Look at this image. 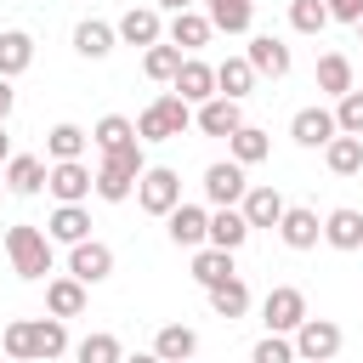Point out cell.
Returning <instances> with one entry per match:
<instances>
[{
  "instance_id": "obj_42",
  "label": "cell",
  "mask_w": 363,
  "mask_h": 363,
  "mask_svg": "<svg viewBox=\"0 0 363 363\" xmlns=\"http://www.w3.org/2000/svg\"><path fill=\"white\" fill-rule=\"evenodd\" d=\"M329 6V23H357L363 17V0H323Z\"/></svg>"
},
{
  "instance_id": "obj_39",
  "label": "cell",
  "mask_w": 363,
  "mask_h": 363,
  "mask_svg": "<svg viewBox=\"0 0 363 363\" xmlns=\"http://www.w3.org/2000/svg\"><path fill=\"white\" fill-rule=\"evenodd\" d=\"M289 28L295 34H323L329 28V6L323 0H289Z\"/></svg>"
},
{
  "instance_id": "obj_44",
  "label": "cell",
  "mask_w": 363,
  "mask_h": 363,
  "mask_svg": "<svg viewBox=\"0 0 363 363\" xmlns=\"http://www.w3.org/2000/svg\"><path fill=\"white\" fill-rule=\"evenodd\" d=\"M153 6H159V11H170V17H176V11H187V6H193V0H153Z\"/></svg>"
},
{
  "instance_id": "obj_5",
  "label": "cell",
  "mask_w": 363,
  "mask_h": 363,
  "mask_svg": "<svg viewBox=\"0 0 363 363\" xmlns=\"http://www.w3.org/2000/svg\"><path fill=\"white\" fill-rule=\"evenodd\" d=\"M136 204H142L147 216H170V210L182 204V176H176L170 164H147V170L136 176Z\"/></svg>"
},
{
  "instance_id": "obj_30",
  "label": "cell",
  "mask_w": 363,
  "mask_h": 363,
  "mask_svg": "<svg viewBox=\"0 0 363 363\" xmlns=\"http://www.w3.org/2000/svg\"><path fill=\"white\" fill-rule=\"evenodd\" d=\"M255 91V68L244 62V57H227V62H216V96H233V102H244Z\"/></svg>"
},
{
  "instance_id": "obj_33",
  "label": "cell",
  "mask_w": 363,
  "mask_h": 363,
  "mask_svg": "<svg viewBox=\"0 0 363 363\" xmlns=\"http://www.w3.org/2000/svg\"><path fill=\"white\" fill-rule=\"evenodd\" d=\"M85 142H91V130H79L74 119H62V125L45 130V153H51V164H57V159H85Z\"/></svg>"
},
{
  "instance_id": "obj_4",
  "label": "cell",
  "mask_w": 363,
  "mask_h": 363,
  "mask_svg": "<svg viewBox=\"0 0 363 363\" xmlns=\"http://www.w3.org/2000/svg\"><path fill=\"white\" fill-rule=\"evenodd\" d=\"M187 125H193V108L176 91H164L136 113V142H170V136H187Z\"/></svg>"
},
{
  "instance_id": "obj_9",
  "label": "cell",
  "mask_w": 363,
  "mask_h": 363,
  "mask_svg": "<svg viewBox=\"0 0 363 363\" xmlns=\"http://www.w3.org/2000/svg\"><path fill=\"white\" fill-rule=\"evenodd\" d=\"M113 272V250L102 244V238H79V244H68V278H79L85 289L91 284H102Z\"/></svg>"
},
{
  "instance_id": "obj_12",
  "label": "cell",
  "mask_w": 363,
  "mask_h": 363,
  "mask_svg": "<svg viewBox=\"0 0 363 363\" xmlns=\"http://www.w3.org/2000/svg\"><path fill=\"white\" fill-rule=\"evenodd\" d=\"M244 62L255 68V79H261V74H267V79H284L295 57H289V45H284L278 34H255V40L244 45Z\"/></svg>"
},
{
  "instance_id": "obj_41",
  "label": "cell",
  "mask_w": 363,
  "mask_h": 363,
  "mask_svg": "<svg viewBox=\"0 0 363 363\" xmlns=\"http://www.w3.org/2000/svg\"><path fill=\"white\" fill-rule=\"evenodd\" d=\"M250 363H295L289 335H261V340H255V352H250Z\"/></svg>"
},
{
  "instance_id": "obj_29",
  "label": "cell",
  "mask_w": 363,
  "mask_h": 363,
  "mask_svg": "<svg viewBox=\"0 0 363 363\" xmlns=\"http://www.w3.org/2000/svg\"><path fill=\"white\" fill-rule=\"evenodd\" d=\"M45 312L62 318V323L79 318V312H85V284H79V278H51V284H45Z\"/></svg>"
},
{
  "instance_id": "obj_11",
  "label": "cell",
  "mask_w": 363,
  "mask_h": 363,
  "mask_svg": "<svg viewBox=\"0 0 363 363\" xmlns=\"http://www.w3.org/2000/svg\"><path fill=\"white\" fill-rule=\"evenodd\" d=\"M250 233H255V227L244 221V210H238V204H216V210H210V233H204V244H216V250H233V255H238V250L250 244Z\"/></svg>"
},
{
  "instance_id": "obj_3",
  "label": "cell",
  "mask_w": 363,
  "mask_h": 363,
  "mask_svg": "<svg viewBox=\"0 0 363 363\" xmlns=\"http://www.w3.org/2000/svg\"><path fill=\"white\" fill-rule=\"evenodd\" d=\"M6 255H11V272L28 278V284H40V278L51 272V238H45L34 221L6 227Z\"/></svg>"
},
{
  "instance_id": "obj_7",
  "label": "cell",
  "mask_w": 363,
  "mask_h": 363,
  "mask_svg": "<svg viewBox=\"0 0 363 363\" xmlns=\"http://www.w3.org/2000/svg\"><path fill=\"white\" fill-rule=\"evenodd\" d=\"M91 164L85 159H57V164H45V193L57 199V204H85L91 199Z\"/></svg>"
},
{
  "instance_id": "obj_43",
  "label": "cell",
  "mask_w": 363,
  "mask_h": 363,
  "mask_svg": "<svg viewBox=\"0 0 363 363\" xmlns=\"http://www.w3.org/2000/svg\"><path fill=\"white\" fill-rule=\"evenodd\" d=\"M11 108H17V91H11V79H0V125L11 119Z\"/></svg>"
},
{
  "instance_id": "obj_48",
  "label": "cell",
  "mask_w": 363,
  "mask_h": 363,
  "mask_svg": "<svg viewBox=\"0 0 363 363\" xmlns=\"http://www.w3.org/2000/svg\"><path fill=\"white\" fill-rule=\"evenodd\" d=\"M0 193H6V176H0Z\"/></svg>"
},
{
  "instance_id": "obj_21",
  "label": "cell",
  "mask_w": 363,
  "mask_h": 363,
  "mask_svg": "<svg viewBox=\"0 0 363 363\" xmlns=\"http://www.w3.org/2000/svg\"><path fill=\"white\" fill-rule=\"evenodd\" d=\"M164 34H170V45H182V51L193 57L199 45H210V34H216V28H210V17H204V11H193V6H187V11H176V17H170V28H164Z\"/></svg>"
},
{
  "instance_id": "obj_25",
  "label": "cell",
  "mask_w": 363,
  "mask_h": 363,
  "mask_svg": "<svg viewBox=\"0 0 363 363\" xmlns=\"http://www.w3.org/2000/svg\"><path fill=\"white\" fill-rule=\"evenodd\" d=\"M28 68H34V34L6 28V34H0V79H17V74H28Z\"/></svg>"
},
{
  "instance_id": "obj_32",
  "label": "cell",
  "mask_w": 363,
  "mask_h": 363,
  "mask_svg": "<svg viewBox=\"0 0 363 363\" xmlns=\"http://www.w3.org/2000/svg\"><path fill=\"white\" fill-rule=\"evenodd\" d=\"M318 91L323 96H346L352 91V57L346 51H323L318 57Z\"/></svg>"
},
{
  "instance_id": "obj_47",
  "label": "cell",
  "mask_w": 363,
  "mask_h": 363,
  "mask_svg": "<svg viewBox=\"0 0 363 363\" xmlns=\"http://www.w3.org/2000/svg\"><path fill=\"white\" fill-rule=\"evenodd\" d=\"M352 28H357V34H363V17H357V23H352Z\"/></svg>"
},
{
  "instance_id": "obj_13",
  "label": "cell",
  "mask_w": 363,
  "mask_h": 363,
  "mask_svg": "<svg viewBox=\"0 0 363 363\" xmlns=\"http://www.w3.org/2000/svg\"><path fill=\"white\" fill-rule=\"evenodd\" d=\"M250 193V182H244V164H233V159H216V164H204V199L210 204H238Z\"/></svg>"
},
{
  "instance_id": "obj_27",
  "label": "cell",
  "mask_w": 363,
  "mask_h": 363,
  "mask_svg": "<svg viewBox=\"0 0 363 363\" xmlns=\"http://www.w3.org/2000/svg\"><path fill=\"white\" fill-rule=\"evenodd\" d=\"M113 45H119V34H113V23H102V17H85V23L74 28V51L91 57V62H102Z\"/></svg>"
},
{
  "instance_id": "obj_24",
  "label": "cell",
  "mask_w": 363,
  "mask_h": 363,
  "mask_svg": "<svg viewBox=\"0 0 363 363\" xmlns=\"http://www.w3.org/2000/svg\"><path fill=\"white\" fill-rule=\"evenodd\" d=\"M193 278H199L204 289H216V284H227V278H238V267H233V250H216V244H199V250H193Z\"/></svg>"
},
{
  "instance_id": "obj_14",
  "label": "cell",
  "mask_w": 363,
  "mask_h": 363,
  "mask_svg": "<svg viewBox=\"0 0 363 363\" xmlns=\"http://www.w3.org/2000/svg\"><path fill=\"white\" fill-rule=\"evenodd\" d=\"M113 34H119L125 45H142V51H147V45H159V40H164L159 6H130V11H125V17L113 23Z\"/></svg>"
},
{
  "instance_id": "obj_2",
  "label": "cell",
  "mask_w": 363,
  "mask_h": 363,
  "mask_svg": "<svg viewBox=\"0 0 363 363\" xmlns=\"http://www.w3.org/2000/svg\"><path fill=\"white\" fill-rule=\"evenodd\" d=\"M147 170V159H142V142H130V147H113V153H102V164L91 170L96 182H91V193L96 199H108V204H125L130 193H136V176Z\"/></svg>"
},
{
  "instance_id": "obj_37",
  "label": "cell",
  "mask_w": 363,
  "mask_h": 363,
  "mask_svg": "<svg viewBox=\"0 0 363 363\" xmlns=\"http://www.w3.org/2000/svg\"><path fill=\"white\" fill-rule=\"evenodd\" d=\"M210 312H216V318H227V323H233V318H244V312H250V289H244V278L216 284V289H210Z\"/></svg>"
},
{
  "instance_id": "obj_10",
  "label": "cell",
  "mask_w": 363,
  "mask_h": 363,
  "mask_svg": "<svg viewBox=\"0 0 363 363\" xmlns=\"http://www.w3.org/2000/svg\"><path fill=\"white\" fill-rule=\"evenodd\" d=\"M170 91H176L187 108H199V102H210V96H216V68H210L204 57H182V68H176Z\"/></svg>"
},
{
  "instance_id": "obj_23",
  "label": "cell",
  "mask_w": 363,
  "mask_h": 363,
  "mask_svg": "<svg viewBox=\"0 0 363 363\" xmlns=\"http://www.w3.org/2000/svg\"><path fill=\"white\" fill-rule=\"evenodd\" d=\"M45 238H51V244H79V238H91V216H85V204H57L51 221H45Z\"/></svg>"
},
{
  "instance_id": "obj_8",
  "label": "cell",
  "mask_w": 363,
  "mask_h": 363,
  "mask_svg": "<svg viewBox=\"0 0 363 363\" xmlns=\"http://www.w3.org/2000/svg\"><path fill=\"white\" fill-rule=\"evenodd\" d=\"M301 318H306V295H301L295 284L267 289V301H261V323H267V335H295Z\"/></svg>"
},
{
  "instance_id": "obj_17",
  "label": "cell",
  "mask_w": 363,
  "mask_h": 363,
  "mask_svg": "<svg viewBox=\"0 0 363 363\" xmlns=\"http://www.w3.org/2000/svg\"><path fill=\"white\" fill-rule=\"evenodd\" d=\"M193 125H199L204 136H233V130L244 125V108H238L233 96H210V102H199Z\"/></svg>"
},
{
  "instance_id": "obj_16",
  "label": "cell",
  "mask_w": 363,
  "mask_h": 363,
  "mask_svg": "<svg viewBox=\"0 0 363 363\" xmlns=\"http://www.w3.org/2000/svg\"><path fill=\"white\" fill-rule=\"evenodd\" d=\"M289 136L301 142V147H323L329 136H340V125H335V108H301L295 119H289Z\"/></svg>"
},
{
  "instance_id": "obj_18",
  "label": "cell",
  "mask_w": 363,
  "mask_h": 363,
  "mask_svg": "<svg viewBox=\"0 0 363 363\" xmlns=\"http://www.w3.org/2000/svg\"><path fill=\"white\" fill-rule=\"evenodd\" d=\"M0 176H6V193L34 199V193L45 187V159H34V153H11V159L0 164Z\"/></svg>"
},
{
  "instance_id": "obj_26",
  "label": "cell",
  "mask_w": 363,
  "mask_h": 363,
  "mask_svg": "<svg viewBox=\"0 0 363 363\" xmlns=\"http://www.w3.org/2000/svg\"><path fill=\"white\" fill-rule=\"evenodd\" d=\"M204 17H210V28H221V34H250L255 0H204Z\"/></svg>"
},
{
  "instance_id": "obj_45",
  "label": "cell",
  "mask_w": 363,
  "mask_h": 363,
  "mask_svg": "<svg viewBox=\"0 0 363 363\" xmlns=\"http://www.w3.org/2000/svg\"><path fill=\"white\" fill-rule=\"evenodd\" d=\"M119 363H164L159 352H130V357H119Z\"/></svg>"
},
{
  "instance_id": "obj_31",
  "label": "cell",
  "mask_w": 363,
  "mask_h": 363,
  "mask_svg": "<svg viewBox=\"0 0 363 363\" xmlns=\"http://www.w3.org/2000/svg\"><path fill=\"white\" fill-rule=\"evenodd\" d=\"M130 142H136V119H125V113H102L91 125V147L96 153H113V147H130Z\"/></svg>"
},
{
  "instance_id": "obj_15",
  "label": "cell",
  "mask_w": 363,
  "mask_h": 363,
  "mask_svg": "<svg viewBox=\"0 0 363 363\" xmlns=\"http://www.w3.org/2000/svg\"><path fill=\"white\" fill-rule=\"evenodd\" d=\"M278 238H284L289 250H312V244L323 238L318 210H306V204H284V216H278Z\"/></svg>"
},
{
  "instance_id": "obj_46",
  "label": "cell",
  "mask_w": 363,
  "mask_h": 363,
  "mask_svg": "<svg viewBox=\"0 0 363 363\" xmlns=\"http://www.w3.org/2000/svg\"><path fill=\"white\" fill-rule=\"evenodd\" d=\"M11 159V136H6V125H0V164Z\"/></svg>"
},
{
  "instance_id": "obj_49",
  "label": "cell",
  "mask_w": 363,
  "mask_h": 363,
  "mask_svg": "<svg viewBox=\"0 0 363 363\" xmlns=\"http://www.w3.org/2000/svg\"><path fill=\"white\" fill-rule=\"evenodd\" d=\"M182 363H193V357H182Z\"/></svg>"
},
{
  "instance_id": "obj_35",
  "label": "cell",
  "mask_w": 363,
  "mask_h": 363,
  "mask_svg": "<svg viewBox=\"0 0 363 363\" xmlns=\"http://www.w3.org/2000/svg\"><path fill=\"white\" fill-rule=\"evenodd\" d=\"M153 352H159L164 363H182V357H199V335H193L187 323H164V329L153 335Z\"/></svg>"
},
{
  "instance_id": "obj_6",
  "label": "cell",
  "mask_w": 363,
  "mask_h": 363,
  "mask_svg": "<svg viewBox=\"0 0 363 363\" xmlns=\"http://www.w3.org/2000/svg\"><path fill=\"white\" fill-rule=\"evenodd\" d=\"M295 357L301 363H335V352H340V323L335 318H301V329H295Z\"/></svg>"
},
{
  "instance_id": "obj_36",
  "label": "cell",
  "mask_w": 363,
  "mask_h": 363,
  "mask_svg": "<svg viewBox=\"0 0 363 363\" xmlns=\"http://www.w3.org/2000/svg\"><path fill=\"white\" fill-rule=\"evenodd\" d=\"M182 57H187L182 45L159 40V45H147V51H142V74H147V79H159V85H170V79H176V68H182Z\"/></svg>"
},
{
  "instance_id": "obj_38",
  "label": "cell",
  "mask_w": 363,
  "mask_h": 363,
  "mask_svg": "<svg viewBox=\"0 0 363 363\" xmlns=\"http://www.w3.org/2000/svg\"><path fill=\"white\" fill-rule=\"evenodd\" d=\"M74 357H79V363H119V357H125V346H119V335L96 329V335H85V340L74 346Z\"/></svg>"
},
{
  "instance_id": "obj_28",
  "label": "cell",
  "mask_w": 363,
  "mask_h": 363,
  "mask_svg": "<svg viewBox=\"0 0 363 363\" xmlns=\"http://www.w3.org/2000/svg\"><path fill=\"white\" fill-rule=\"evenodd\" d=\"M238 210H244L250 227H278V216H284V193H278V187H250V193L238 199Z\"/></svg>"
},
{
  "instance_id": "obj_34",
  "label": "cell",
  "mask_w": 363,
  "mask_h": 363,
  "mask_svg": "<svg viewBox=\"0 0 363 363\" xmlns=\"http://www.w3.org/2000/svg\"><path fill=\"white\" fill-rule=\"evenodd\" d=\"M323 164L335 176H357L363 170V136H329L323 142Z\"/></svg>"
},
{
  "instance_id": "obj_22",
  "label": "cell",
  "mask_w": 363,
  "mask_h": 363,
  "mask_svg": "<svg viewBox=\"0 0 363 363\" xmlns=\"http://www.w3.org/2000/svg\"><path fill=\"white\" fill-rule=\"evenodd\" d=\"M267 153H272V136H267L261 125H238V130L227 136V159H233V164H244V170H250V164H261Z\"/></svg>"
},
{
  "instance_id": "obj_20",
  "label": "cell",
  "mask_w": 363,
  "mask_h": 363,
  "mask_svg": "<svg viewBox=\"0 0 363 363\" xmlns=\"http://www.w3.org/2000/svg\"><path fill=\"white\" fill-rule=\"evenodd\" d=\"M323 244H335V250H363V210H352V204L329 210V216H323Z\"/></svg>"
},
{
  "instance_id": "obj_40",
  "label": "cell",
  "mask_w": 363,
  "mask_h": 363,
  "mask_svg": "<svg viewBox=\"0 0 363 363\" xmlns=\"http://www.w3.org/2000/svg\"><path fill=\"white\" fill-rule=\"evenodd\" d=\"M335 125H340V136H363V91L357 85L346 96H335Z\"/></svg>"
},
{
  "instance_id": "obj_1",
  "label": "cell",
  "mask_w": 363,
  "mask_h": 363,
  "mask_svg": "<svg viewBox=\"0 0 363 363\" xmlns=\"http://www.w3.org/2000/svg\"><path fill=\"white\" fill-rule=\"evenodd\" d=\"M0 346H6V357H17V363H51V357H62L68 352V329H62V318H11L6 323V335H0Z\"/></svg>"
},
{
  "instance_id": "obj_19",
  "label": "cell",
  "mask_w": 363,
  "mask_h": 363,
  "mask_svg": "<svg viewBox=\"0 0 363 363\" xmlns=\"http://www.w3.org/2000/svg\"><path fill=\"white\" fill-rule=\"evenodd\" d=\"M164 221H170V244H182V250H199L204 233H210V210L204 204H176Z\"/></svg>"
}]
</instances>
